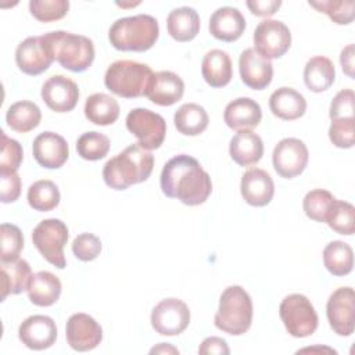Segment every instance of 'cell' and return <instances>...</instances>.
Returning <instances> with one entry per match:
<instances>
[{
  "instance_id": "1",
  "label": "cell",
  "mask_w": 355,
  "mask_h": 355,
  "mask_svg": "<svg viewBox=\"0 0 355 355\" xmlns=\"http://www.w3.org/2000/svg\"><path fill=\"white\" fill-rule=\"evenodd\" d=\"M159 184L166 197L178 198L189 207L205 202L212 191L208 172L202 169L196 158L187 154L175 155L164 165Z\"/></svg>"
},
{
  "instance_id": "2",
  "label": "cell",
  "mask_w": 355,
  "mask_h": 355,
  "mask_svg": "<svg viewBox=\"0 0 355 355\" xmlns=\"http://www.w3.org/2000/svg\"><path fill=\"white\" fill-rule=\"evenodd\" d=\"M153 168V154L139 143H135L105 162L103 179L114 190H126L133 184L146 182Z\"/></svg>"
},
{
  "instance_id": "3",
  "label": "cell",
  "mask_w": 355,
  "mask_h": 355,
  "mask_svg": "<svg viewBox=\"0 0 355 355\" xmlns=\"http://www.w3.org/2000/svg\"><path fill=\"white\" fill-rule=\"evenodd\" d=\"M159 36L158 21L148 14H137L116 19L110 31V43L121 51H147Z\"/></svg>"
},
{
  "instance_id": "4",
  "label": "cell",
  "mask_w": 355,
  "mask_h": 355,
  "mask_svg": "<svg viewBox=\"0 0 355 355\" xmlns=\"http://www.w3.org/2000/svg\"><path fill=\"white\" fill-rule=\"evenodd\" d=\"M252 313L254 308L250 294L240 286H229L220 294L214 322L223 333L241 336L251 327Z\"/></svg>"
},
{
  "instance_id": "5",
  "label": "cell",
  "mask_w": 355,
  "mask_h": 355,
  "mask_svg": "<svg viewBox=\"0 0 355 355\" xmlns=\"http://www.w3.org/2000/svg\"><path fill=\"white\" fill-rule=\"evenodd\" d=\"M43 37L49 43L54 60L62 68L83 72L93 64L94 44L92 39L65 31H53L44 33Z\"/></svg>"
},
{
  "instance_id": "6",
  "label": "cell",
  "mask_w": 355,
  "mask_h": 355,
  "mask_svg": "<svg viewBox=\"0 0 355 355\" xmlns=\"http://www.w3.org/2000/svg\"><path fill=\"white\" fill-rule=\"evenodd\" d=\"M154 72L147 64L118 60L112 62L104 75L105 87L123 98L146 96Z\"/></svg>"
},
{
  "instance_id": "7",
  "label": "cell",
  "mask_w": 355,
  "mask_h": 355,
  "mask_svg": "<svg viewBox=\"0 0 355 355\" xmlns=\"http://www.w3.org/2000/svg\"><path fill=\"white\" fill-rule=\"evenodd\" d=\"M279 315L287 333L293 337H308L318 329V313L304 294L295 293L284 297L279 306Z\"/></svg>"
},
{
  "instance_id": "8",
  "label": "cell",
  "mask_w": 355,
  "mask_h": 355,
  "mask_svg": "<svg viewBox=\"0 0 355 355\" xmlns=\"http://www.w3.org/2000/svg\"><path fill=\"white\" fill-rule=\"evenodd\" d=\"M67 225L55 218L44 219L36 225L32 232V241L42 257L58 269H64L67 265L64 257V247L68 241Z\"/></svg>"
},
{
  "instance_id": "9",
  "label": "cell",
  "mask_w": 355,
  "mask_h": 355,
  "mask_svg": "<svg viewBox=\"0 0 355 355\" xmlns=\"http://www.w3.org/2000/svg\"><path fill=\"white\" fill-rule=\"evenodd\" d=\"M128 130L137 137L139 144L151 151L161 147L166 135L165 119L147 108H135L126 115Z\"/></svg>"
},
{
  "instance_id": "10",
  "label": "cell",
  "mask_w": 355,
  "mask_h": 355,
  "mask_svg": "<svg viewBox=\"0 0 355 355\" xmlns=\"http://www.w3.org/2000/svg\"><path fill=\"white\" fill-rule=\"evenodd\" d=\"M254 50L266 60L280 58L291 46L288 26L277 19H263L254 31Z\"/></svg>"
},
{
  "instance_id": "11",
  "label": "cell",
  "mask_w": 355,
  "mask_h": 355,
  "mask_svg": "<svg viewBox=\"0 0 355 355\" xmlns=\"http://www.w3.org/2000/svg\"><path fill=\"white\" fill-rule=\"evenodd\" d=\"M151 326L161 336H178L190 323V309L179 298H165L151 312Z\"/></svg>"
},
{
  "instance_id": "12",
  "label": "cell",
  "mask_w": 355,
  "mask_h": 355,
  "mask_svg": "<svg viewBox=\"0 0 355 355\" xmlns=\"http://www.w3.org/2000/svg\"><path fill=\"white\" fill-rule=\"evenodd\" d=\"M308 147L302 140L295 137L282 139L272 154L273 168L284 179H293L301 175L308 165Z\"/></svg>"
},
{
  "instance_id": "13",
  "label": "cell",
  "mask_w": 355,
  "mask_h": 355,
  "mask_svg": "<svg viewBox=\"0 0 355 355\" xmlns=\"http://www.w3.org/2000/svg\"><path fill=\"white\" fill-rule=\"evenodd\" d=\"M326 315L334 333L348 337L355 329V294L352 287H340L326 304Z\"/></svg>"
},
{
  "instance_id": "14",
  "label": "cell",
  "mask_w": 355,
  "mask_h": 355,
  "mask_svg": "<svg viewBox=\"0 0 355 355\" xmlns=\"http://www.w3.org/2000/svg\"><path fill=\"white\" fill-rule=\"evenodd\" d=\"M54 55L49 43L42 36H29L22 40L15 50V62L19 71L36 76L47 71L53 64Z\"/></svg>"
},
{
  "instance_id": "15",
  "label": "cell",
  "mask_w": 355,
  "mask_h": 355,
  "mask_svg": "<svg viewBox=\"0 0 355 355\" xmlns=\"http://www.w3.org/2000/svg\"><path fill=\"white\" fill-rule=\"evenodd\" d=\"M65 336L69 347L78 352L94 349L103 340V329L87 313H73L67 320Z\"/></svg>"
},
{
  "instance_id": "16",
  "label": "cell",
  "mask_w": 355,
  "mask_h": 355,
  "mask_svg": "<svg viewBox=\"0 0 355 355\" xmlns=\"http://www.w3.org/2000/svg\"><path fill=\"white\" fill-rule=\"evenodd\" d=\"M40 96L50 110L68 112L78 104L79 87L72 79L64 75H53L43 83Z\"/></svg>"
},
{
  "instance_id": "17",
  "label": "cell",
  "mask_w": 355,
  "mask_h": 355,
  "mask_svg": "<svg viewBox=\"0 0 355 355\" xmlns=\"http://www.w3.org/2000/svg\"><path fill=\"white\" fill-rule=\"evenodd\" d=\"M18 338L29 349H47L57 340L55 322L46 315H32L19 324Z\"/></svg>"
},
{
  "instance_id": "18",
  "label": "cell",
  "mask_w": 355,
  "mask_h": 355,
  "mask_svg": "<svg viewBox=\"0 0 355 355\" xmlns=\"http://www.w3.org/2000/svg\"><path fill=\"white\" fill-rule=\"evenodd\" d=\"M32 153L36 162L46 169L61 168L69 157L67 140L54 132L37 135L32 143Z\"/></svg>"
},
{
  "instance_id": "19",
  "label": "cell",
  "mask_w": 355,
  "mask_h": 355,
  "mask_svg": "<svg viewBox=\"0 0 355 355\" xmlns=\"http://www.w3.org/2000/svg\"><path fill=\"white\" fill-rule=\"evenodd\" d=\"M239 71L244 85L254 90L268 87L273 78L270 60L263 58L254 49H245L239 58Z\"/></svg>"
},
{
  "instance_id": "20",
  "label": "cell",
  "mask_w": 355,
  "mask_h": 355,
  "mask_svg": "<svg viewBox=\"0 0 355 355\" xmlns=\"http://www.w3.org/2000/svg\"><path fill=\"white\" fill-rule=\"evenodd\" d=\"M240 191L247 204L252 207H265L273 198L275 183L266 171L252 168L241 176Z\"/></svg>"
},
{
  "instance_id": "21",
  "label": "cell",
  "mask_w": 355,
  "mask_h": 355,
  "mask_svg": "<svg viewBox=\"0 0 355 355\" xmlns=\"http://www.w3.org/2000/svg\"><path fill=\"white\" fill-rule=\"evenodd\" d=\"M184 93V82L172 71L155 72L151 78L146 96L157 105L169 107L178 103Z\"/></svg>"
},
{
  "instance_id": "22",
  "label": "cell",
  "mask_w": 355,
  "mask_h": 355,
  "mask_svg": "<svg viewBox=\"0 0 355 355\" xmlns=\"http://www.w3.org/2000/svg\"><path fill=\"white\" fill-rule=\"evenodd\" d=\"M208 29L218 40L234 42L244 33L245 18L234 7H219L212 12Z\"/></svg>"
},
{
  "instance_id": "23",
  "label": "cell",
  "mask_w": 355,
  "mask_h": 355,
  "mask_svg": "<svg viewBox=\"0 0 355 355\" xmlns=\"http://www.w3.org/2000/svg\"><path fill=\"white\" fill-rule=\"evenodd\" d=\"M223 119L230 129H251L261 122L262 110L255 100L250 97H239L226 105Z\"/></svg>"
},
{
  "instance_id": "24",
  "label": "cell",
  "mask_w": 355,
  "mask_h": 355,
  "mask_svg": "<svg viewBox=\"0 0 355 355\" xmlns=\"http://www.w3.org/2000/svg\"><path fill=\"white\" fill-rule=\"evenodd\" d=\"M229 154L237 165L251 166L263 155L262 139L250 129L237 130L230 140Z\"/></svg>"
},
{
  "instance_id": "25",
  "label": "cell",
  "mask_w": 355,
  "mask_h": 355,
  "mask_svg": "<svg viewBox=\"0 0 355 355\" xmlns=\"http://www.w3.org/2000/svg\"><path fill=\"white\" fill-rule=\"evenodd\" d=\"M269 108L275 116L284 121H294L305 114L306 100L300 92L291 87H279L269 97Z\"/></svg>"
},
{
  "instance_id": "26",
  "label": "cell",
  "mask_w": 355,
  "mask_h": 355,
  "mask_svg": "<svg viewBox=\"0 0 355 355\" xmlns=\"http://www.w3.org/2000/svg\"><path fill=\"white\" fill-rule=\"evenodd\" d=\"M201 73L211 87L226 86L233 76L232 60L223 50L214 49L208 51L201 62Z\"/></svg>"
},
{
  "instance_id": "27",
  "label": "cell",
  "mask_w": 355,
  "mask_h": 355,
  "mask_svg": "<svg viewBox=\"0 0 355 355\" xmlns=\"http://www.w3.org/2000/svg\"><path fill=\"white\" fill-rule=\"evenodd\" d=\"M61 282L60 279L49 272L40 270L32 276L28 287L29 301L36 306H51L55 304L61 295Z\"/></svg>"
},
{
  "instance_id": "28",
  "label": "cell",
  "mask_w": 355,
  "mask_h": 355,
  "mask_svg": "<svg viewBox=\"0 0 355 355\" xmlns=\"http://www.w3.org/2000/svg\"><path fill=\"white\" fill-rule=\"evenodd\" d=\"M166 29L176 42H190L200 32V17L191 7L173 8L168 14Z\"/></svg>"
},
{
  "instance_id": "29",
  "label": "cell",
  "mask_w": 355,
  "mask_h": 355,
  "mask_svg": "<svg viewBox=\"0 0 355 355\" xmlns=\"http://www.w3.org/2000/svg\"><path fill=\"white\" fill-rule=\"evenodd\" d=\"M1 301L10 294H19L28 290L32 280V269L25 259L1 262Z\"/></svg>"
},
{
  "instance_id": "30",
  "label": "cell",
  "mask_w": 355,
  "mask_h": 355,
  "mask_svg": "<svg viewBox=\"0 0 355 355\" xmlns=\"http://www.w3.org/2000/svg\"><path fill=\"white\" fill-rule=\"evenodd\" d=\"M336 79V69L330 58L324 55H315L308 60L304 68L305 86L313 93L327 90Z\"/></svg>"
},
{
  "instance_id": "31",
  "label": "cell",
  "mask_w": 355,
  "mask_h": 355,
  "mask_svg": "<svg viewBox=\"0 0 355 355\" xmlns=\"http://www.w3.org/2000/svg\"><path fill=\"white\" fill-rule=\"evenodd\" d=\"M118 101L105 93H94L86 98L85 116L89 122L100 126L114 123L119 116Z\"/></svg>"
},
{
  "instance_id": "32",
  "label": "cell",
  "mask_w": 355,
  "mask_h": 355,
  "mask_svg": "<svg viewBox=\"0 0 355 355\" xmlns=\"http://www.w3.org/2000/svg\"><path fill=\"white\" fill-rule=\"evenodd\" d=\"M173 122L179 133L184 136H197L207 129L209 118L202 105L186 103L175 112Z\"/></svg>"
},
{
  "instance_id": "33",
  "label": "cell",
  "mask_w": 355,
  "mask_h": 355,
  "mask_svg": "<svg viewBox=\"0 0 355 355\" xmlns=\"http://www.w3.org/2000/svg\"><path fill=\"white\" fill-rule=\"evenodd\" d=\"M40 108L35 103L28 100L11 104L6 114L7 125L18 133H28L33 130L40 123Z\"/></svg>"
},
{
  "instance_id": "34",
  "label": "cell",
  "mask_w": 355,
  "mask_h": 355,
  "mask_svg": "<svg viewBox=\"0 0 355 355\" xmlns=\"http://www.w3.org/2000/svg\"><path fill=\"white\" fill-rule=\"evenodd\" d=\"M323 263L333 276H345L351 273L354 268L352 247L341 240L329 243L323 250Z\"/></svg>"
},
{
  "instance_id": "35",
  "label": "cell",
  "mask_w": 355,
  "mask_h": 355,
  "mask_svg": "<svg viewBox=\"0 0 355 355\" xmlns=\"http://www.w3.org/2000/svg\"><path fill=\"white\" fill-rule=\"evenodd\" d=\"M60 190L51 180L43 179L32 183L28 189V204L31 208L39 212H47L54 209L60 204Z\"/></svg>"
},
{
  "instance_id": "36",
  "label": "cell",
  "mask_w": 355,
  "mask_h": 355,
  "mask_svg": "<svg viewBox=\"0 0 355 355\" xmlns=\"http://www.w3.org/2000/svg\"><path fill=\"white\" fill-rule=\"evenodd\" d=\"M326 223L338 234L352 236L355 232V208L351 202L334 200L326 218Z\"/></svg>"
},
{
  "instance_id": "37",
  "label": "cell",
  "mask_w": 355,
  "mask_h": 355,
  "mask_svg": "<svg viewBox=\"0 0 355 355\" xmlns=\"http://www.w3.org/2000/svg\"><path fill=\"white\" fill-rule=\"evenodd\" d=\"M78 154L87 161H98L110 151V139L100 132H86L76 141Z\"/></svg>"
},
{
  "instance_id": "38",
  "label": "cell",
  "mask_w": 355,
  "mask_h": 355,
  "mask_svg": "<svg viewBox=\"0 0 355 355\" xmlns=\"http://www.w3.org/2000/svg\"><path fill=\"white\" fill-rule=\"evenodd\" d=\"M334 196L324 189H315L305 194L302 200V208L305 215L315 222H324L334 202Z\"/></svg>"
},
{
  "instance_id": "39",
  "label": "cell",
  "mask_w": 355,
  "mask_h": 355,
  "mask_svg": "<svg viewBox=\"0 0 355 355\" xmlns=\"http://www.w3.org/2000/svg\"><path fill=\"white\" fill-rule=\"evenodd\" d=\"M311 7L324 12L333 22L338 25H348L354 19V1L352 0H311Z\"/></svg>"
},
{
  "instance_id": "40",
  "label": "cell",
  "mask_w": 355,
  "mask_h": 355,
  "mask_svg": "<svg viewBox=\"0 0 355 355\" xmlns=\"http://www.w3.org/2000/svg\"><path fill=\"white\" fill-rule=\"evenodd\" d=\"M0 239H1V252H0L1 262H11L18 259L24 248V236L19 227L12 223H1Z\"/></svg>"
},
{
  "instance_id": "41",
  "label": "cell",
  "mask_w": 355,
  "mask_h": 355,
  "mask_svg": "<svg viewBox=\"0 0 355 355\" xmlns=\"http://www.w3.org/2000/svg\"><path fill=\"white\" fill-rule=\"evenodd\" d=\"M68 0H31L29 11L40 22H53L64 18L68 12Z\"/></svg>"
},
{
  "instance_id": "42",
  "label": "cell",
  "mask_w": 355,
  "mask_h": 355,
  "mask_svg": "<svg viewBox=\"0 0 355 355\" xmlns=\"http://www.w3.org/2000/svg\"><path fill=\"white\" fill-rule=\"evenodd\" d=\"M1 133V154H0V172H17L24 157L21 144L8 137L3 130Z\"/></svg>"
},
{
  "instance_id": "43",
  "label": "cell",
  "mask_w": 355,
  "mask_h": 355,
  "mask_svg": "<svg viewBox=\"0 0 355 355\" xmlns=\"http://www.w3.org/2000/svg\"><path fill=\"white\" fill-rule=\"evenodd\" d=\"M329 139L338 148H351L355 143V118L334 119L329 128Z\"/></svg>"
},
{
  "instance_id": "44",
  "label": "cell",
  "mask_w": 355,
  "mask_h": 355,
  "mask_svg": "<svg viewBox=\"0 0 355 355\" xmlns=\"http://www.w3.org/2000/svg\"><path fill=\"white\" fill-rule=\"evenodd\" d=\"M72 252L79 261H93L101 252V241L93 233H80L72 241Z\"/></svg>"
},
{
  "instance_id": "45",
  "label": "cell",
  "mask_w": 355,
  "mask_h": 355,
  "mask_svg": "<svg viewBox=\"0 0 355 355\" xmlns=\"http://www.w3.org/2000/svg\"><path fill=\"white\" fill-rule=\"evenodd\" d=\"M355 94L352 89L340 90L330 103L329 116L331 121L334 119H345L355 118Z\"/></svg>"
},
{
  "instance_id": "46",
  "label": "cell",
  "mask_w": 355,
  "mask_h": 355,
  "mask_svg": "<svg viewBox=\"0 0 355 355\" xmlns=\"http://www.w3.org/2000/svg\"><path fill=\"white\" fill-rule=\"evenodd\" d=\"M21 178L17 172H0V200L3 204L14 202L21 194Z\"/></svg>"
},
{
  "instance_id": "47",
  "label": "cell",
  "mask_w": 355,
  "mask_h": 355,
  "mask_svg": "<svg viewBox=\"0 0 355 355\" xmlns=\"http://www.w3.org/2000/svg\"><path fill=\"white\" fill-rule=\"evenodd\" d=\"M282 6L280 0H248L247 7L257 17H270Z\"/></svg>"
},
{
  "instance_id": "48",
  "label": "cell",
  "mask_w": 355,
  "mask_h": 355,
  "mask_svg": "<svg viewBox=\"0 0 355 355\" xmlns=\"http://www.w3.org/2000/svg\"><path fill=\"white\" fill-rule=\"evenodd\" d=\"M230 352L227 343L220 337H207L201 345L198 347V354H216V355H227Z\"/></svg>"
},
{
  "instance_id": "49",
  "label": "cell",
  "mask_w": 355,
  "mask_h": 355,
  "mask_svg": "<svg viewBox=\"0 0 355 355\" xmlns=\"http://www.w3.org/2000/svg\"><path fill=\"white\" fill-rule=\"evenodd\" d=\"M340 64L343 67L344 73L349 78H354V44H348L341 50Z\"/></svg>"
},
{
  "instance_id": "50",
  "label": "cell",
  "mask_w": 355,
  "mask_h": 355,
  "mask_svg": "<svg viewBox=\"0 0 355 355\" xmlns=\"http://www.w3.org/2000/svg\"><path fill=\"white\" fill-rule=\"evenodd\" d=\"M150 354H179V351H178L175 347H172L171 344L161 343V344H158L157 347L151 348Z\"/></svg>"
}]
</instances>
